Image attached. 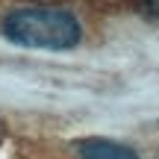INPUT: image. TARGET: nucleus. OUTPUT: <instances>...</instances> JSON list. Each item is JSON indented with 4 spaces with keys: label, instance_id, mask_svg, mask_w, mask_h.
Masks as SVG:
<instances>
[{
    "label": "nucleus",
    "instance_id": "f257e3e1",
    "mask_svg": "<svg viewBox=\"0 0 159 159\" xmlns=\"http://www.w3.org/2000/svg\"><path fill=\"white\" fill-rule=\"evenodd\" d=\"M0 33L6 41L33 50H68L83 39L77 15L56 6H27L3 18Z\"/></svg>",
    "mask_w": 159,
    "mask_h": 159
},
{
    "label": "nucleus",
    "instance_id": "f03ea898",
    "mask_svg": "<svg viewBox=\"0 0 159 159\" xmlns=\"http://www.w3.org/2000/svg\"><path fill=\"white\" fill-rule=\"evenodd\" d=\"M77 150H80L83 159H139L136 150L124 148V144H115V142H106V139H89V142H80Z\"/></svg>",
    "mask_w": 159,
    "mask_h": 159
},
{
    "label": "nucleus",
    "instance_id": "7ed1b4c3",
    "mask_svg": "<svg viewBox=\"0 0 159 159\" xmlns=\"http://www.w3.org/2000/svg\"><path fill=\"white\" fill-rule=\"evenodd\" d=\"M139 6H142V12H148V15L159 18V0H139Z\"/></svg>",
    "mask_w": 159,
    "mask_h": 159
}]
</instances>
